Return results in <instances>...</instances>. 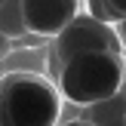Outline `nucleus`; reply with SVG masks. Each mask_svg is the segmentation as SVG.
<instances>
[{
	"mask_svg": "<svg viewBox=\"0 0 126 126\" xmlns=\"http://www.w3.org/2000/svg\"><path fill=\"white\" fill-rule=\"evenodd\" d=\"M86 12H89L92 18H98V22L105 25H117L120 18L114 16V9L108 6V0H86Z\"/></svg>",
	"mask_w": 126,
	"mask_h": 126,
	"instance_id": "obj_6",
	"label": "nucleus"
},
{
	"mask_svg": "<svg viewBox=\"0 0 126 126\" xmlns=\"http://www.w3.org/2000/svg\"><path fill=\"white\" fill-rule=\"evenodd\" d=\"M62 92L37 71H9L0 80V126H55Z\"/></svg>",
	"mask_w": 126,
	"mask_h": 126,
	"instance_id": "obj_2",
	"label": "nucleus"
},
{
	"mask_svg": "<svg viewBox=\"0 0 126 126\" xmlns=\"http://www.w3.org/2000/svg\"><path fill=\"white\" fill-rule=\"evenodd\" d=\"M25 28L34 37H55L80 16V0H22Z\"/></svg>",
	"mask_w": 126,
	"mask_h": 126,
	"instance_id": "obj_4",
	"label": "nucleus"
},
{
	"mask_svg": "<svg viewBox=\"0 0 126 126\" xmlns=\"http://www.w3.org/2000/svg\"><path fill=\"white\" fill-rule=\"evenodd\" d=\"M52 52L59 62H68L83 52H120V37L114 25H105L92 16H77L62 34L52 37Z\"/></svg>",
	"mask_w": 126,
	"mask_h": 126,
	"instance_id": "obj_3",
	"label": "nucleus"
},
{
	"mask_svg": "<svg viewBox=\"0 0 126 126\" xmlns=\"http://www.w3.org/2000/svg\"><path fill=\"white\" fill-rule=\"evenodd\" d=\"M114 31H117V37H120V46H126V18H120V22L114 25Z\"/></svg>",
	"mask_w": 126,
	"mask_h": 126,
	"instance_id": "obj_8",
	"label": "nucleus"
},
{
	"mask_svg": "<svg viewBox=\"0 0 126 126\" xmlns=\"http://www.w3.org/2000/svg\"><path fill=\"white\" fill-rule=\"evenodd\" d=\"M108 6L114 9L117 18H126V0H108Z\"/></svg>",
	"mask_w": 126,
	"mask_h": 126,
	"instance_id": "obj_7",
	"label": "nucleus"
},
{
	"mask_svg": "<svg viewBox=\"0 0 126 126\" xmlns=\"http://www.w3.org/2000/svg\"><path fill=\"white\" fill-rule=\"evenodd\" d=\"M120 126H126V111H123V117H120Z\"/></svg>",
	"mask_w": 126,
	"mask_h": 126,
	"instance_id": "obj_9",
	"label": "nucleus"
},
{
	"mask_svg": "<svg viewBox=\"0 0 126 126\" xmlns=\"http://www.w3.org/2000/svg\"><path fill=\"white\" fill-rule=\"evenodd\" d=\"M68 126H77V123H68Z\"/></svg>",
	"mask_w": 126,
	"mask_h": 126,
	"instance_id": "obj_11",
	"label": "nucleus"
},
{
	"mask_svg": "<svg viewBox=\"0 0 126 126\" xmlns=\"http://www.w3.org/2000/svg\"><path fill=\"white\" fill-rule=\"evenodd\" d=\"M0 6H3V0H0Z\"/></svg>",
	"mask_w": 126,
	"mask_h": 126,
	"instance_id": "obj_12",
	"label": "nucleus"
},
{
	"mask_svg": "<svg viewBox=\"0 0 126 126\" xmlns=\"http://www.w3.org/2000/svg\"><path fill=\"white\" fill-rule=\"evenodd\" d=\"M77 126H95V123H77Z\"/></svg>",
	"mask_w": 126,
	"mask_h": 126,
	"instance_id": "obj_10",
	"label": "nucleus"
},
{
	"mask_svg": "<svg viewBox=\"0 0 126 126\" xmlns=\"http://www.w3.org/2000/svg\"><path fill=\"white\" fill-rule=\"evenodd\" d=\"M126 77V62L120 52H83L62 62L55 86L71 105H105L120 92Z\"/></svg>",
	"mask_w": 126,
	"mask_h": 126,
	"instance_id": "obj_1",
	"label": "nucleus"
},
{
	"mask_svg": "<svg viewBox=\"0 0 126 126\" xmlns=\"http://www.w3.org/2000/svg\"><path fill=\"white\" fill-rule=\"evenodd\" d=\"M0 31L6 37H28V28H25V16H22V0H3L0 6Z\"/></svg>",
	"mask_w": 126,
	"mask_h": 126,
	"instance_id": "obj_5",
	"label": "nucleus"
}]
</instances>
